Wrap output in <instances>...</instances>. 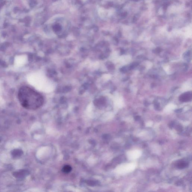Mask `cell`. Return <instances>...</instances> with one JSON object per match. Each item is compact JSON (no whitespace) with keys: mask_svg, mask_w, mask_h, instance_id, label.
Listing matches in <instances>:
<instances>
[{"mask_svg":"<svg viewBox=\"0 0 192 192\" xmlns=\"http://www.w3.org/2000/svg\"><path fill=\"white\" fill-rule=\"evenodd\" d=\"M186 165H187V164L186 163L183 162V163H181L179 164L178 167L180 168H183L186 167V166H187Z\"/></svg>","mask_w":192,"mask_h":192,"instance_id":"obj_5","label":"cell"},{"mask_svg":"<svg viewBox=\"0 0 192 192\" xmlns=\"http://www.w3.org/2000/svg\"><path fill=\"white\" fill-rule=\"evenodd\" d=\"M27 56L24 55L18 56L15 58V65L17 67L22 66L26 63L27 61Z\"/></svg>","mask_w":192,"mask_h":192,"instance_id":"obj_2","label":"cell"},{"mask_svg":"<svg viewBox=\"0 0 192 192\" xmlns=\"http://www.w3.org/2000/svg\"><path fill=\"white\" fill-rule=\"evenodd\" d=\"M191 96V94H186V95H184L182 96V98H181V100L183 101H188L190 100V98Z\"/></svg>","mask_w":192,"mask_h":192,"instance_id":"obj_4","label":"cell"},{"mask_svg":"<svg viewBox=\"0 0 192 192\" xmlns=\"http://www.w3.org/2000/svg\"><path fill=\"white\" fill-rule=\"evenodd\" d=\"M72 170V168L69 165H66L63 167L62 172L65 173H68Z\"/></svg>","mask_w":192,"mask_h":192,"instance_id":"obj_3","label":"cell"},{"mask_svg":"<svg viewBox=\"0 0 192 192\" xmlns=\"http://www.w3.org/2000/svg\"><path fill=\"white\" fill-rule=\"evenodd\" d=\"M180 110H182L181 109H179V110H177V112L178 113V112H181V111H180Z\"/></svg>","mask_w":192,"mask_h":192,"instance_id":"obj_6","label":"cell"},{"mask_svg":"<svg viewBox=\"0 0 192 192\" xmlns=\"http://www.w3.org/2000/svg\"><path fill=\"white\" fill-rule=\"evenodd\" d=\"M18 98L24 108L30 110L39 108L44 101L43 96L39 93L27 86H23L19 90Z\"/></svg>","mask_w":192,"mask_h":192,"instance_id":"obj_1","label":"cell"}]
</instances>
